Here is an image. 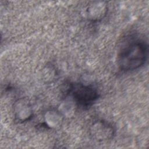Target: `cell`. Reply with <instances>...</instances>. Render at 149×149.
I'll use <instances>...</instances> for the list:
<instances>
[{"label": "cell", "mask_w": 149, "mask_h": 149, "mask_svg": "<svg viewBox=\"0 0 149 149\" xmlns=\"http://www.w3.org/2000/svg\"><path fill=\"white\" fill-rule=\"evenodd\" d=\"M148 47L141 40L130 41L120 50L117 58L119 69L128 72L139 69L146 62L147 58Z\"/></svg>", "instance_id": "6da1fadb"}, {"label": "cell", "mask_w": 149, "mask_h": 149, "mask_svg": "<svg viewBox=\"0 0 149 149\" xmlns=\"http://www.w3.org/2000/svg\"><path fill=\"white\" fill-rule=\"evenodd\" d=\"M66 93V94H69L72 97L79 107L83 109H87L91 107L100 96L95 87L92 85L81 83L70 84Z\"/></svg>", "instance_id": "7a4b0ae2"}, {"label": "cell", "mask_w": 149, "mask_h": 149, "mask_svg": "<svg viewBox=\"0 0 149 149\" xmlns=\"http://www.w3.org/2000/svg\"><path fill=\"white\" fill-rule=\"evenodd\" d=\"M91 136L97 141H102L111 140L115 136V130L113 126L104 120H95L90 126Z\"/></svg>", "instance_id": "3957f363"}, {"label": "cell", "mask_w": 149, "mask_h": 149, "mask_svg": "<svg viewBox=\"0 0 149 149\" xmlns=\"http://www.w3.org/2000/svg\"><path fill=\"white\" fill-rule=\"evenodd\" d=\"M14 107L15 118L19 122L29 120L33 115L30 104L23 98L16 101Z\"/></svg>", "instance_id": "277c9868"}, {"label": "cell", "mask_w": 149, "mask_h": 149, "mask_svg": "<svg viewBox=\"0 0 149 149\" xmlns=\"http://www.w3.org/2000/svg\"><path fill=\"white\" fill-rule=\"evenodd\" d=\"M107 12V5L104 2H96L91 5L87 9V15L93 22L102 19Z\"/></svg>", "instance_id": "5b68a950"}]
</instances>
